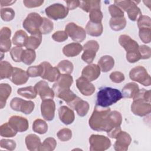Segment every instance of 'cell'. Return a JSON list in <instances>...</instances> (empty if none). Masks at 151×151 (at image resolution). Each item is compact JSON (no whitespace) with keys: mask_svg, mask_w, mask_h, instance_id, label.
<instances>
[{"mask_svg":"<svg viewBox=\"0 0 151 151\" xmlns=\"http://www.w3.org/2000/svg\"><path fill=\"white\" fill-rule=\"evenodd\" d=\"M150 90L144 88L139 89L133 98V101L131 105V111L134 114L143 117L150 113Z\"/></svg>","mask_w":151,"mask_h":151,"instance_id":"obj_1","label":"cell"},{"mask_svg":"<svg viewBox=\"0 0 151 151\" xmlns=\"http://www.w3.org/2000/svg\"><path fill=\"white\" fill-rule=\"evenodd\" d=\"M110 109L95 106L93 113L88 120V124L91 129L96 131L107 132L109 122V114Z\"/></svg>","mask_w":151,"mask_h":151,"instance_id":"obj_2","label":"cell"},{"mask_svg":"<svg viewBox=\"0 0 151 151\" xmlns=\"http://www.w3.org/2000/svg\"><path fill=\"white\" fill-rule=\"evenodd\" d=\"M122 97V94L118 89L109 87H103L97 94L96 105L108 107L117 103Z\"/></svg>","mask_w":151,"mask_h":151,"instance_id":"obj_3","label":"cell"},{"mask_svg":"<svg viewBox=\"0 0 151 151\" xmlns=\"http://www.w3.org/2000/svg\"><path fill=\"white\" fill-rule=\"evenodd\" d=\"M43 18L37 12L29 14L23 21L22 27L31 35L37 34L40 31V28L42 22Z\"/></svg>","mask_w":151,"mask_h":151,"instance_id":"obj_4","label":"cell"},{"mask_svg":"<svg viewBox=\"0 0 151 151\" xmlns=\"http://www.w3.org/2000/svg\"><path fill=\"white\" fill-rule=\"evenodd\" d=\"M129 77L132 80L138 82L145 86L151 85L150 76L143 66L138 65L133 68L130 71Z\"/></svg>","mask_w":151,"mask_h":151,"instance_id":"obj_5","label":"cell"},{"mask_svg":"<svg viewBox=\"0 0 151 151\" xmlns=\"http://www.w3.org/2000/svg\"><path fill=\"white\" fill-rule=\"evenodd\" d=\"M90 150L91 151H104L111 146L109 137L99 134H91L89 138Z\"/></svg>","mask_w":151,"mask_h":151,"instance_id":"obj_6","label":"cell"},{"mask_svg":"<svg viewBox=\"0 0 151 151\" xmlns=\"http://www.w3.org/2000/svg\"><path fill=\"white\" fill-rule=\"evenodd\" d=\"M11 108L15 111L29 114L34 109L35 104L30 100H25L19 97L13 98L10 102Z\"/></svg>","mask_w":151,"mask_h":151,"instance_id":"obj_7","label":"cell"},{"mask_svg":"<svg viewBox=\"0 0 151 151\" xmlns=\"http://www.w3.org/2000/svg\"><path fill=\"white\" fill-rule=\"evenodd\" d=\"M68 9L61 4H54L47 7L45 9L46 15L54 20L63 19L68 14Z\"/></svg>","mask_w":151,"mask_h":151,"instance_id":"obj_8","label":"cell"},{"mask_svg":"<svg viewBox=\"0 0 151 151\" xmlns=\"http://www.w3.org/2000/svg\"><path fill=\"white\" fill-rule=\"evenodd\" d=\"M65 32L72 40L77 42L83 41L86 37V32L85 29L74 22H70L66 25L65 27Z\"/></svg>","mask_w":151,"mask_h":151,"instance_id":"obj_9","label":"cell"},{"mask_svg":"<svg viewBox=\"0 0 151 151\" xmlns=\"http://www.w3.org/2000/svg\"><path fill=\"white\" fill-rule=\"evenodd\" d=\"M42 67V73L41 77L50 82L57 81L60 75V72L57 67H52L47 61H43L40 63Z\"/></svg>","mask_w":151,"mask_h":151,"instance_id":"obj_10","label":"cell"},{"mask_svg":"<svg viewBox=\"0 0 151 151\" xmlns=\"http://www.w3.org/2000/svg\"><path fill=\"white\" fill-rule=\"evenodd\" d=\"M55 111V104L52 99L42 100L41 104V112L42 117L47 121L54 119Z\"/></svg>","mask_w":151,"mask_h":151,"instance_id":"obj_11","label":"cell"},{"mask_svg":"<svg viewBox=\"0 0 151 151\" xmlns=\"http://www.w3.org/2000/svg\"><path fill=\"white\" fill-rule=\"evenodd\" d=\"M114 144V150L116 151H126L131 143L132 138L129 133L126 132H120L116 137Z\"/></svg>","mask_w":151,"mask_h":151,"instance_id":"obj_12","label":"cell"},{"mask_svg":"<svg viewBox=\"0 0 151 151\" xmlns=\"http://www.w3.org/2000/svg\"><path fill=\"white\" fill-rule=\"evenodd\" d=\"M73 83V78L70 74H61L52 86V90L57 95L60 91L69 89Z\"/></svg>","mask_w":151,"mask_h":151,"instance_id":"obj_13","label":"cell"},{"mask_svg":"<svg viewBox=\"0 0 151 151\" xmlns=\"http://www.w3.org/2000/svg\"><path fill=\"white\" fill-rule=\"evenodd\" d=\"M119 42L126 50V54L139 52V44L136 41L127 35L123 34L120 35L119 38Z\"/></svg>","mask_w":151,"mask_h":151,"instance_id":"obj_14","label":"cell"},{"mask_svg":"<svg viewBox=\"0 0 151 151\" xmlns=\"http://www.w3.org/2000/svg\"><path fill=\"white\" fill-rule=\"evenodd\" d=\"M34 88L42 100L45 99H52L54 97L55 93L52 88H51L47 82L44 80L38 81L34 86Z\"/></svg>","mask_w":151,"mask_h":151,"instance_id":"obj_15","label":"cell"},{"mask_svg":"<svg viewBox=\"0 0 151 151\" xmlns=\"http://www.w3.org/2000/svg\"><path fill=\"white\" fill-rule=\"evenodd\" d=\"M8 123L17 132H25L29 127L28 120L22 116H12L9 118Z\"/></svg>","mask_w":151,"mask_h":151,"instance_id":"obj_16","label":"cell"},{"mask_svg":"<svg viewBox=\"0 0 151 151\" xmlns=\"http://www.w3.org/2000/svg\"><path fill=\"white\" fill-rule=\"evenodd\" d=\"M68 105L75 110L78 115L81 117L85 116L87 114L90 108L89 104L87 101L82 100L77 96L74 100L68 104Z\"/></svg>","mask_w":151,"mask_h":151,"instance_id":"obj_17","label":"cell"},{"mask_svg":"<svg viewBox=\"0 0 151 151\" xmlns=\"http://www.w3.org/2000/svg\"><path fill=\"white\" fill-rule=\"evenodd\" d=\"M11 30L8 27H5L0 31V51L2 52H6L9 51L11 47L10 37Z\"/></svg>","mask_w":151,"mask_h":151,"instance_id":"obj_18","label":"cell"},{"mask_svg":"<svg viewBox=\"0 0 151 151\" xmlns=\"http://www.w3.org/2000/svg\"><path fill=\"white\" fill-rule=\"evenodd\" d=\"M76 86L79 91L86 96H91L95 91V86L82 76L77 79Z\"/></svg>","mask_w":151,"mask_h":151,"instance_id":"obj_19","label":"cell"},{"mask_svg":"<svg viewBox=\"0 0 151 151\" xmlns=\"http://www.w3.org/2000/svg\"><path fill=\"white\" fill-rule=\"evenodd\" d=\"M100 69L98 65L90 64L83 69L81 71V76L91 82L98 78L100 75Z\"/></svg>","mask_w":151,"mask_h":151,"instance_id":"obj_20","label":"cell"},{"mask_svg":"<svg viewBox=\"0 0 151 151\" xmlns=\"http://www.w3.org/2000/svg\"><path fill=\"white\" fill-rule=\"evenodd\" d=\"M29 76L27 71L18 67H14L13 72L10 80L15 85H22L25 84L28 80Z\"/></svg>","mask_w":151,"mask_h":151,"instance_id":"obj_21","label":"cell"},{"mask_svg":"<svg viewBox=\"0 0 151 151\" xmlns=\"http://www.w3.org/2000/svg\"><path fill=\"white\" fill-rule=\"evenodd\" d=\"M58 116L61 122L66 125L71 124L75 119V115L73 110L65 106L60 107Z\"/></svg>","mask_w":151,"mask_h":151,"instance_id":"obj_22","label":"cell"},{"mask_svg":"<svg viewBox=\"0 0 151 151\" xmlns=\"http://www.w3.org/2000/svg\"><path fill=\"white\" fill-rule=\"evenodd\" d=\"M122 122V116L120 112L116 110L110 111L109 114V122L107 125V130L106 132L120 127Z\"/></svg>","mask_w":151,"mask_h":151,"instance_id":"obj_23","label":"cell"},{"mask_svg":"<svg viewBox=\"0 0 151 151\" xmlns=\"http://www.w3.org/2000/svg\"><path fill=\"white\" fill-rule=\"evenodd\" d=\"M83 50V46L78 42H72L65 45L63 48V54L68 57L78 55Z\"/></svg>","mask_w":151,"mask_h":151,"instance_id":"obj_24","label":"cell"},{"mask_svg":"<svg viewBox=\"0 0 151 151\" xmlns=\"http://www.w3.org/2000/svg\"><path fill=\"white\" fill-rule=\"evenodd\" d=\"M25 145L28 150L30 151L39 150L41 145V139L35 134H29L25 139Z\"/></svg>","mask_w":151,"mask_h":151,"instance_id":"obj_25","label":"cell"},{"mask_svg":"<svg viewBox=\"0 0 151 151\" xmlns=\"http://www.w3.org/2000/svg\"><path fill=\"white\" fill-rule=\"evenodd\" d=\"M98 65L100 71L104 73H107L110 71L114 65V60L110 55L102 56L98 61Z\"/></svg>","mask_w":151,"mask_h":151,"instance_id":"obj_26","label":"cell"},{"mask_svg":"<svg viewBox=\"0 0 151 151\" xmlns=\"http://www.w3.org/2000/svg\"><path fill=\"white\" fill-rule=\"evenodd\" d=\"M86 33L93 37L100 36L103 31V27L101 23H96L89 21L85 28Z\"/></svg>","mask_w":151,"mask_h":151,"instance_id":"obj_27","label":"cell"},{"mask_svg":"<svg viewBox=\"0 0 151 151\" xmlns=\"http://www.w3.org/2000/svg\"><path fill=\"white\" fill-rule=\"evenodd\" d=\"M41 41L42 34L40 32H39L34 35H31V36L28 37L25 44V47L27 49L35 50L40 46Z\"/></svg>","mask_w":151,"mask_h":151,"instance_id":"obj_28","label":"cell"},{"mask_svg":"<svg viewBox=\"0 0 151 151\" xmlns=\"http://www.w3.org/2000/svg\"><path fill=\"white\" fill-rule=\"evenodd\" d=\"M139 90V86L133 82L126 84L122 90V94L123 97L133 99Z\"/></svg>","mask_w":151,"mask_h":151,"instance_id":"obj_29","label":"cell"},{"mask_svg":"<svg viewBox=\"0 0 151 151\" xmlns=\"http://www.w3.org/2000/svg\"><path fill=\"white\" fill-rule=\"evenodd\" d=\"M12 91L11 86L7 83L0 84V108L2 109L6 105V100Z\"/></svg>","mask_w":151,"mask_h":151,"instance_id":"obj_30","label":"cell"},{"mask_svg":"<svg viewBox=\"0 0 151 151\" xmlns=\"http://www.w3.org/2000/svg\"><path fill=\"white\" fill-rule=\"evenodd\" d=\"M109 25L112 30L119 31L125 28L126 25V19L124 17L111 18L109 21Z\"/></svg>","mask_w":151,"mask_h":151,"instance_id":"obj_31","label":"cell"},{"mask_svg":"<svg viewBox=\"0 0 151 151\" xmlns=\"http://www.w3.org/2000/svg\"><path fill=\"white\" fill-rule=\"evenodd\" d=\"M14 67L6 61H2L0 63V78H10L13 72Z\"/></svg>","mask_w":151,"mask_h":151,"instance_id":"obj_32","label":"cell"},{"mask_svg":"<svg viewBox=\"0 0 151 151\" xmlns=\"http://www.w3.org/2000/svg\"><path fill=\"white\" fill-rule=\"evenodd\" d=\"M28 37L25 31L22 29L18 30L13 36L12 40V43L15 45L22 47V46H25Z\"/></svg>","mask_w":151,"mask_h":151,"instance_id":"obj_33","label":"cell"},{"mask_svg":"<svg viewBox=\"0 0 151 151\" xmlns=\"http://www.w3.org/2000/svg\"><path fill=\"white\" fill-rule=\"evenodd\" d=\"M80 7L86 12H90L93 9H100V1H82Z\"/></svg>","mask_w":151,"mask_h":151,"instance_id":"obj_34","label":"cell"},{"mask_svg":"<svg viewBox=\"0 0 151 151\" xmlns=\"http://www.w3.org/2000/svg\"><path fill=\"white\" fill-rule=\"evenodd\" d=\"M17 93L19 96L28 99H35L37 95V91L33 86H28L18 88Z\"/></svg>","mask_w":151,"mask_h":151,"instance_id":"obj_35","label":"cell"},{"mask_svg":"<svg viewBox=\"0 0 151 151\" xmlns=\"http://www.w3.org/2000/svg\"><path fill=\"white\" fill-rule=\"evenodd\" d=\"M57 68L62 74H70L73 73L74 65L71 61L64 60L58 64Z\"/></svg>","mask_w":151,"mask_h":151,"instance_id":"obj_36","label":"cell"},{"mask_svg":"<svg viewBox=\"0 0 151 151\" xmlns=\"http://www.w3.org/2000/svg\"><path fill=\"white\" fill-rule=\"evenodd\" d=\"M32 130L38 134H45L48 130V124L44 120L37 119L33 123Z\"/></svg>","mask_w":151,"mask_h":151,"instance_id":"obj_37","label":"cell"},{"mask_svg":"<svg viewBox=\"0 0 151 151\" xmlns=\"http://www.w3.org/2000/svg\"><path fill=\"white\" fill-rule=\"evenodd\" d=\"M136 3V1H133V4L126 11L128 17L132 21H137L142 15V12Z\"/></svg>","mask_w":151,"mask_h":151,"instance_id":"obj_38","label":"cell"},{"mask_svg":"<svg viewBox=\"0 0 151 151\" xmlns=\"http://www.w3.org/2000/svg\"><path fill=\"white\" fill-rule=\"evenodd\" d=\"M36 58V53L34 50H24L21 55V61L26 65L31 64Z\"/></svg>","mask_w":151,"mask_h":151,"instance_id":"obj_39","label":"cell"},{"mask_svg":"<svg viewBox=\"0 0 151 151\" xmlns=\"http://www.w3.org/2000/svg\"><path fill=\"white\" fill-rule=\"evenodd\" d=\"M57 146V142L53 137H50L46 138L40 147V151H52L54 150Z\"/></svg>","mask_w":151,"mask_h":151,"instance_id":"obj_40","label":"cell"},{"mask_svg":"<svg viewBox=\"0 0 151 151\" xmlns=\"http://www.w3.org/2000/svg\"><path fill=\"white\" fill-rule=\"evenodd\" d=\"M17 132L9 125V123H5L0 127V134L5 137H12Z\"/></svg>","mask_w":151,"mask_h":151,"instance_id":"obj_41","label":"cell"},{"mask_svg":"<svg viewBox=\"0 0 151 151\" xmlns=\"http://www.w3.org/2000/svg\"><path fill=\"white\" fill-rule=\"evenodd\" d=\"M56 96L57 97L65 101L67 104H69L77 97V96L70 88L60 91Z\"/></svg>","mask_w":151,"mask_h":151,"instance_id":"obj_42","label":"cell"},{"mask_svg":"<svg viewBox=\"0 0 151 151\" xmlns=\"http://www.w3.org/2000/svg\"><path fill=\"white\" fill-rule=\"evenodd\" d=\"M53 22L50 19L45 17H43L42 22L40 28V31L41 34H48L53 30Z\"/></svg>","mask_w":151,"mask_h":151,"instance_id":"obj_43","label":"cell"},{"mask_svg":"<svg viewBox=\"0 0 151 151\" xmlns=\"http://www.w3.org/2000/svg\"><path fill=\"white\" fill-rule=\"evenodd\" d=\"M1 17L5 22L12 21L15 17V11L11 8H4L1 9Z\"/></svg>","mask_w":151,"mask_h":151,"instance_id":"obj_44","label":"cell"},{"mask_svg":"<svg viewBox=\"0 0 151 151\" xmlns=\"http://www.w3.org/2000/svg\"><path fill=\"white\" fill-rule=\"evenodd\" d=\"M151 28H143L139 29V35L140 40L145 43L149 44L151 41Z\"/></svg>","mask_w":151,"mask_h":151,"instance_id":"obj_45","label":"cell"},{"mask_svg":"<svg viewBox=\"0 0 151 151\" xmlns=\"http://www.w3.org/2000/svg\"><path fill=\"white\" fill-rule=\"evenodd\" d=\"M57 136L59 140L62 142H67L70 140L72 137V132L70 129L68 128H64L60 130L57 133Z\"/></svg>","mask_w":151,"mask_h":151,"instance_id":"obj_46","label":"cell"},{"mask_svg":"<svg viewBox=\"0 0 151 151\" xmlns=\"http://www.w3.org/2000/svg\"><path fill=\"white\" fill-rule=\"evenodd\" d=\"M27 73L28 76L31 77H41L42 73V67L40 64L38 65L31 66L27 68Z\"/></svg>","mask_w":151,"mask_h":151,"instance_id":"obj_47","label":"cell"},{"mask_svg":"<svg viewBox=\"0 0 151 151\" xmlns=\"http://www.w3.org/2000/svg\"><path fill=\"white\" fill-rule=\"evenodd\" d=\"M103 17V13L100 9H93L89 12L90 21L93 22L101 23Z\"/></svg>","mask_w":151,"mask_h":151,"instance_id":"obj_48","label":"cell"},{"mask_svg":"<svg viewBox=\"0 0 151 151\" xmlns=\"http://www.w3.org/2000/svg\"><path fill=\"white\" fill-rule=\"evenodd\" d=\"M23 50H24L21 47L18 46L14 47L11 49L10 51V55L12 59L15 62L19 63L21 61V55Z\"/></svg>","mask_w":151,"mask_h":151,"instance_id":"obj_49","label":"cell"},{"mask_svg":"<svg viewBox=\"0 0 151 151\" xmlns=\"http://www.w3.org/2000/svg\"><path fill=\"white\" fill-rule=\"evenodd\" d=\"M138 28H151V19L149 16L142 15L137 20Z\"/></svg>","mask_w":151,"mask_h":151,"instance_id":"obj_50","label":"cell"},{"mask_svg":"<svg viewBox=\"0 0 151 151\" xmlns=\"http://www.w3.org/2000/svg\"><path fill=\"white\" fill-rule=\"evenodd\" d=\"M0 146L1 148L12 151L15 149L17 144L16 142L13 140L2 139L0 141Z\"/></svg>","mask_w":151,"mask_h":151,"instance_id":"obj_51","label":"cell"},{"mask_svg":"<svg viewBox=\"0 0 151 151\" xmlns=\"http://www.w3.org/2000/svg\"><path fill=\"white\" fill-rule=\"evenodd\" d=\"M96 55V52H95L94 51L86 50H84V52L81 55V59L86 63L90 64L94 60Z\"/></svg>","mask_w":151,"mask_h":151,"instance_id":"obj_52","label":"cell"},{"mask_svg":"<svg viewBox=\"0 0 151 151\" xmlns=\"http://www.w3.org/2000/svg\"><path fill=\"white\" fill-rule=\"evenodd\" d=\"M109 11L111 16V18H116V17H124V12L116 5L112 4L110 5L109 8Z\"/></svg>","mask_w":151,"mask_h":151,"instance_id":"obj_53","label":"cell"},{"mask_svg":"<svg viewBox=\"0 0 151 151\" xmlns=\"http://www.w3.org/2000/svg\"><path fill=\"white\" fill-rule=\"evenodd\" d=\"M139 52L140 56V59H149L151 57L150 48L145 45H142L139 47Z\"/></svg>","mask_w":151,"mask_h":151,"instance_id":"obj_54","label":"cell"},{"mask_svg":"<svg viewBox=\"0 0 151 151\" xmlns=\"http://www.w3.org/2000/svg\"><path fill=\"white\" fill-rule=\"evenodd\" d=\"M52 38L55 41L61 42L68 39V35L65 31H57L52 35Z\"/></svg>","mask_w":151,"mask_h":151,"instance_id":"obj_55","label":"cell"},{"mask_svg":"<svg viewBox=\"0 0 151 151\" xmlns=\"http://www.w3.org/2000/svg\"><path fill=\"white\" fill-rule=\"evenodd\" d=\"M110 79L111 81L116 83H120L123 81L125 79L124 74L120 71H114L110 74Z\"/></svg>","mask_w":151,"mask_h":151,"instance_id":"obj_56","label":"cell"},{"mask_svg":"<svg viewBox=\"0 0 151 151\" xmlns=\"http://www.w3.org/2000/svg\"><path fill=\"white\" fill-rule=\"evenodd\" d=\"M99 49V44L97 41L95 40H90L87 41L83 47V50H90L94 51L95 52H97Z\"/></svg>","mask_w":151,"mask_h":151,"instance_id":"obj_57","label":"cell"},{"mask_svg":"<svg viewBox=\"0 0 151 151\" xmlns=\"http://www.w3.org/2000/svg\"><path fill=\"white\" fill-rule=\"evenodd\" d=\"M133 1H114V4L118 6L123 11H126L133 4Z\"/></svg>","mask_w":151,"mask_h":151,"instance_id":"obj_58","label":"cell"},{"mask_svg":"<svg viewBox=\"0 0 151 151\" xmlns=\"http://www.w3.org/2000/svg\"><path fill=\"white\" fill-rule=\"evenodd\" d=\"M24 5L29 8L40 6L44 3L43 0H24L23 1Z\"/></svg>","mask_w":151,"mask_h":151,"instance_id":"obj_59","label":"cell"},{"mask_svg":"<svg viewBox=\"0 0 151 151\" xmlns=\"http://www.w3.org/2000/svg\"><path fill=\"white\" fill-rule=\"evenodd\" d=\"M65 2L67 4V8L68 10H73L77 7L80 6L81 1H65Z\"/></svg>","mask_w":151,"mask_h":151,"instance_id":"obj_60","label":"cell"},{"mask_svg":"<svg viewBox=\"0 0 151 151\" xmlns=\"http://www.w3.org/2000/svg\"><path fill=\"white\" fill-rule=\"evenodd\" d=\"M16 2V1H9V0H1L0 1L1 3V6H6L8 5H11L13 4H14Z\"/></svg>","mask_w":151,"mask_h":151,"instance_id":"obj_61","label":"cell"}]
</instances>
